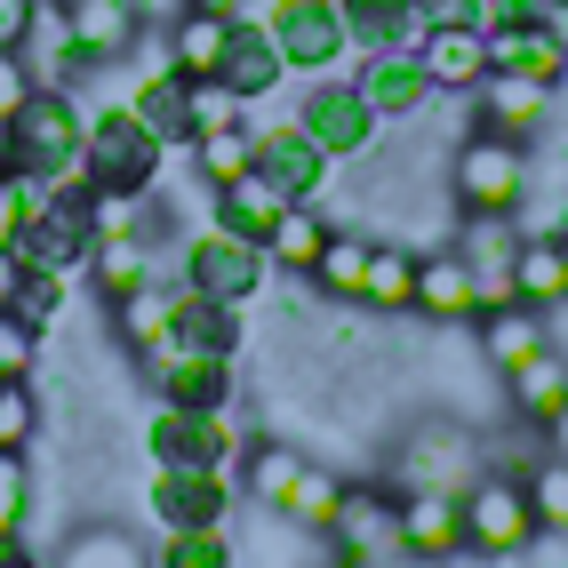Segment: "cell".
I'll list each match as a JSON object with an SVG mask.
<instances>
[{"instance_id": "6da1fadb", "label": "cell", "mask_w": 568, "mask_h": 568, "mask_svg": "<svg viewBox=\"0 0 568 568\" xmlns=\"http://www.w3.org/2000/svg\"><path fill=\"white\" fill-rule=\"evenodd\" d=\"M528 193H537V153L520 136L465 129V144L448 153V201L465 216H520Z\"/></svg>"}, {"instance_id": "7a4b0ae2", "label": "cell", "mask_w": 568, "mask_h": 568, "mask_svg": "<svg viewBox=\"0 0 568 568\" xmlns=\"http://www.w3.org/2000/svg\"><path fill=\"white\" fill-rule=\"evenodd\" d=\"M248 17L273 32V49H281V64L296 72V81H321V72H336L353 57L345 0H248Z\"/></svg>"}, {"instance_id": "3957f363", "label": "cell", "mask_w": 568, "mask_h": 568, "mask_svg": "<svg viewBox=\"0 0 568 568\" xmlns=\"http://www.w3.org/2000/svg\"><path fill=\"white\" fill-rule=\"evenodd\" d=\"M144 448H153V465H209V473H241L256 440L241 433L233 400H224V408H176V400H161V408H153V425H144Z\"/></svg>"}, {"instance_id": "277c9868", "label": "cell", "mask_w": 568, "mask_h": 568, "mask_svg": "<svg viewBox=\"0 0 568 568\" xmlns=\"http://www.w3.org/2000/svg\"><path fill=\"white\" fill-rule=\"evenodd\" d=\"M81 161H89V176H97V184H129V193H153L161 169H169V144H161V136L129 112V97H104V104L89 112V144H81Z\"/></svg>"}, {"instance_id": "5b68a950", "label": "cell", "mask_w": 568, "mask_h": 568, "mask_svg": "<svg viewBox=\"0 0 568 568\" xmlns=\"http://www.w3.org/2000/svg\"><path fill=\"white\" fill-rule=\"evenodd\" d=\"M465 552H480V560H520V552H537V505H528V488L513 480V473H480L473 488H465Z\"/></svg>"}, {"instance_id": "8992f818", "label": "cell", "mask_w": 568, "mask_h": 568, "mask_svg": "<svg viewBox=\"0 0 568 568\" xmlns=\"http://www.w3.org/2000/svg\"><path fill=\"white\" fill-rule=\"evenodd\" d=\"M9 129H17V161H24V176L57 184L64 169H81L89 112H81V97H72V89H32V97H24V112H17Z\"/></svg>"}, {"instance_id": "52a82bcc", "label": "cell", "mask_w": 568, "mask_h": 568, "mask_svg": "<svg viewBox=\"0 0 568 568\" xmlns=\"http://www.w3.org/2000/svg\"><path fill=\"white\" fill-rule=\"evenodd\" d=\"M176 273L201 296H216V305H256L273 256H264V241H241V233H224V224H209V233L176 241Z\"/></svg>"}, {"instance_id": "ba28073f", "label": "cell", "mask_w": 568, "mask_h": 568, "mask_svg": "<svg viewBox=\"0 0 568 568\" xmlns=\"http://www.w3.org/2000/svg\"><path fill=\"white\" fill-rule=\"evenodd\" d=\"M296 121H305L336 161H368L376 144H385V121L368 112L361 81H345V72H321V81H305V97H296Z\"/></svg>"}, {"instance_id": "9c48e42d", "label": "cell", "mask_w": 568, "mask_h": 568, "mask_svg": "<svg viewBox=\"0 0 568 568\" xmlns=\"http://www.w3.org/2000/svg\"><path fill=\"white\" fill-rule=\"evenodd\" d=\"M248 129H256V121H248ZM256 169L273 176L288 201H328V184H336V153H328L305 121H296V112L256 129Z\"/></svg>"}, {"instance_id": "30bf717a", "label": "cell", "mask_w": 568, "mask_h": 568, "mask_svg": "<svg viewBox=\"0 0 568 568\" xmlns=\"http://www.w3.org/2000/svg\"><path fill=\"white\" fill-rule=\"evenodd\" d=\"M321 537L345 552V568L393 560L400 552V497H385V488H368V480H345V497H336V513H328Z\"/></svg>"}, {"instance_id": "8fae6325", "label": "cell", "mask_w": 568, "mask_h": 568, "mask_svg": "<svg viewBox=\"0 0 568 568\" xmlns=\"http://www.w3.org/2000/svg\"><path fill=\"white\" fill-rule=\"evenodd\" d=\"M552 104H560L552 81H528V72H488V81L473 89V129L520 136L528 153H537V136L552 129Z\"/></svg>"}, {"instance_id": "7c38bea8", "label": "cell", "mask_w": 568, "mask_h": 568, "mask_svg": "<svg viewBox=\"0 0 568 568\" xmlns=\"http://www.w3.org/2000/svg\"><path fill=\"white\" fill-rule=\"evenodd\" d=\"M480 465V433L473 425H416L408 440H400V480L408 488H457V497H465V488L480 480L473 473Z\"/></svg>"}, {"instance_id": "4fadbf2b", "label": "cell", "mask_w": 568, "mask_h": 568, "mask_svg": "<svg viewBox=\"0 0 568 568\" xmlns=\"http://www.w3.org/2000/svg\"><path fill=\"white\" fill-rule=\"evenodd\" d=\"M353 81H361L368 112H376L385 129H400V121H425V112L440 104V89L425 81V64H416V49H368Z\"/></svg>"}, {"instance_id": "5bb4252c", "label": "cell", "mask_w": 568, "mask_h": 568, "mask_svg": "<svg viewBox=\"0 0 568 568\" xmlns=\"http://www.w3.org/2000/svg\"><path fill=\"white\" fill-rule=\"evenodd\" d=\"M144 368H153V393L176 400V408H224V400H241L233 393V353H216V345H169Z\"/></svg>"}, {"instance_id": "9a60e30c", "label": "cell", "mask_w": 568, "mask_h": 568, "mask_svg": "<svg viewBox=\"0 0 568 568\" xmlns=\"http://www.w3.org/2000/svg\"><path fill=\"white\" fill-rule=\"evenodd\" d=\"M408 313H425L440 328H473L480 321V281H473V264H465L457 241H440V248L416 256V305Z\"/></svg>"}, {"instance_id": "2e32d148", "label": "cell", "mask_w": 568, "mask_h": 568, "mask_svg": "<svg viewBox=\"0 0 568 568\" xmlns=\"http://www.w3.org/2000/svg\"><path fill=\"white\" fill-rule=\"evenodd\" d=\"M241 473H209V465H153V520L161 528H201L224 520Z\"/></svg>"}, {"instance_id": "e0dca14e", "label": "cell", "mask_w": 568, "mask_h": 568, "mask_svg": "<svg viewBox=\"0 0 568 568\" xmlns=\"http://www.w3.org/2000/svg\"><path fill=\"white\" fill-rule=\"evenodd\" d=\"M416 64L440 97H473L488 81V32L480 24H425L416 32Z\"/></svg>"}, {"instance_id": "ac0fdd59", "label": "cell", "mask_w": 568, "mask_h": 568, "mask_svg": "<svg viewBox=\"0 0 568 568\" xmlns=\"http://www.w3.org/2000/svg\"><path fill=\"white\" fill-rule=\"evenodd\" d=\"M400 552L408 560H457L465 552L457 488H400Z\"/></svg>"}, {"instance_id": "d6986e66", "label": "cell", "mask_w": 568, "mask_h": 568, "mask_svg": "<svg viewBox=\"0 0 568 568\" xmlns=\"http://www.w3.org/2000/svg\"><path fill=\"white\" fill-rule=\"evenodd\" d=\"M24 72L41 89H81V81H97L89 72V57H81V41H72V9L64 0H41V9H32V32H24Z\"/></svg>"}, {"instance_id": "ffe728a7", "label": "cell", "mask_w": 568, "mask_h": 568, "mask_svg": "<svg viewBox=\"0 0 568 568\" xmlns=\"http://www.w3.org/2000/svg\"><path fill=\"white\" fill-rule=\"evenodd\" d=\"M64 9H72V41H81L89 72L129 64V49L144 41V17L129 9V0H64Z\"/></svg>"}, {"instance_id": "44dd1931", "label": "cell", "mask_w": 568, "mask_h": 568, "mask_svg": "<svg viewBox=\"0 0 568 568\" xmlns=\"http://www.w3.org/2000/svg\"><path fill=\"white\" fill-rule=\"evenodd\" d=\"M473 345H480V361L497 368V376H513L520 361H537V353L552 345V321H545L537 305H497V313L473 321Z\"/></svg>"}, {"instance_id": "7402d4cb", "label": "cell", "mask_w": 568, "mask_h": 568, "mask_svg": "<svg viewBox=\"0 0 568 568\" xmlns=\"http://www.w3.org/2000/svg\"><path fill=\"white\" fill-rule=\"evenodd\" d=\"M216 81H224V89H241L248 104H256V97H273V89L288 81V64H281V49H273V32H264L256 17H233V41H224Z\"/></svg>"}, {"instance_id": "603a6c76", "label": "cell", "mask_w": 568, "mask_h": 568, "mask_svg": "<svg viewBox=\"0 0 568 568\" xmlns=\"http://www.w3.org/2000/svg\"><path fill=\"white\" fill-rule=\"evenodd\" d=\"M505 408L520 416L528 433H545L552 416L568 408V353H560V345H545L537 361H520V368L505 376Z\"/></svg>"}, {"instance_id": "cb8c5ba5", "label": "cell", "mask_w": 568, "mask_h": 568, "mask_svg": "<svg viewBox=\"0 0 568 568\" xmlns=\"http://www.w3.org/2000/svg\"><path fill=\"white\" fill-rule=\"evenodd\" d=\"M488 72H528V81H568V49L545 32V17L537 24H497L488 32Z\"/></svg>"}, {"instance_id": "d4e9b609", "label": "cell", "mask_w": 568, "mask_h": 568, "mask_svg": "<svg viewBox=\"0 0 568 568\" xmlns=\"http://www.w3.org/2000/svg\"><path fill=\"white\" fill-rule=\"evenodd\" d=\"M281 209H288V193H281V184L264 176V169H248V176H233V184H216L209 224H224V233H241V241H264Z\"/></svg>"}, {"instance_id": "484cf974", "label": "cell", "mask_w": 568, "mask_h": 568, "mask_svg": "<svg viewBox=\"0 0 568 568\" xmlns=\"http://www.w3.org/2000/svg\"><path fill=\"white\" fill-rule=\"evenodd\" d=\"M368 256H376V233H336L321 241V264L305 273L313 296H328V305H361V281H368Z\"/></svg>"}, {"instance_id": "4316f807", "label": "cell", "mask_w": 568, "mask_h": 568, "mask_svg": "<svg viewBox=\"0 0 568 568\" xmlns=\"http://www.w3.org/2000/svg\"><path fill=\"white\" fill-rule=\"evenodd\" d=\"M321 241H328V216H321V201H288V209L273 216V233H264V256H273V273L305 281L313 264H321Z\"/></svg>"}, {"instance_id": "83f0119b", "label": "cell", "mask_w": 568, "mask_h": 568, "mask_svg": "<svg viewBox=\"0 0 568 568\" xmlns=\"http://www.w3.org/2000/svg\"><path fill=\"white\" fill-rule=\"evenodd\" d=\"M169 64L184 72V81H209V72L224 64V41H233V17H209V9H184L169 32Z\"/></svg>"}, {"instance_id": "f1b7e54d", "label": "cell", "mask_w": 568, "mask_h": 568, "mask_svg": "<svg viewBox=\"0 0 568 568\" xmlns=\"http://www.w3.org/2000/svg\"><path fill=\"white\" fill-rule=\"evenodd\" d=\"M129 112L169 144V153L193 136V121H184V72H176V64H153V72H144V81L129 89Z\"/></svg>"}, {"instance_id": "f546056e", "label": "cell", "mask_w": 568, "mask_h": 568, "mask_svg": "<svg viewBox=\"0 0 568 568\" xmlns=\"http://www.w3.org/2000/svg\"><path fill=\"white\" fill-rule=\"evenodd\" d=\"M513 288H520V305H537V313H552L560 296H568V264H560V241H552V233H520V248H513Z\"/></svg>"}, {"instance_id": "4dcf8cb0", "label": "cell", "mask_w": 568, "mask_h": 568, "mask_svg": "<svg viewBox=\"0 0 568 568\" xmlns=\"http://www.w3.org/2000/svg\"><path fill=\"white\" fill-rule=\"evenodd\" d=\"M184 153H193V176L216 193V184H233V176L256 169V129H248V121H233V129H201Z\"/></svg>"}, {"instance_id": "1f68e13d", "label": "cell", "mask_w": 568, "mask_h": 568, "mask_svg": "<svg viewBox=\"0 0 568 568\" xmlns=\"http://www.w3.org/2000/svg\"><path fill=\"white\" fill-rule=\"evenodd\" d=\"M353 17V57L368 49H416V32H425V17H416V0H361Z\"/></svg>"}, {"instance_id": "d6a6232c", "label": "cell", "mask_w": 568, "mask_h": 568, "mask_svg": "<svg viewBox=\"0 0 568 568\" xmlns=\"http://www.w3.org/2000/svg\"><path fill=\"white\" fill-rule=\"evenodd\" d=\"M361 305H376V313H408L416 305V248L408 241H376L368 281H361Z\"/></svg>"}, {"instance_id": "836d02e7", "label": "cell", "mask_w": 568, "mask_h": 568, "mask_svg": "<svg viewBox=\"0 0 568 568\" xmlns=\"http://www.w3.org/2000/svg\"><path fill=\"white\" fill-rule=\"evenodd\" d=\"M241 537L224 520H201V528H161V560L153 568H233Z\"/></svg>"}, {"instance_id": "e575fe53", "label": "cell", "mask_w": 568, "mask_h": 568, "mask_svg": "<svg viewBox=\"0 0 568 568\" xmlns=\"http://www.w3.org/2000/svg\"><path fill=\"white\" fill-rule=\"evenodd\" d=\"M520 488H528V505H537V528H545V537H568V457H552V448H545V457L520 473Z\"/></svg>"}, {"instance_id": "d590c367", "label": "cell", "mask_w": 568, "mask_h": 568, "mask_svg": "<svg viewBox=\"0 0 568 568\" xmlns=\"http://www.w3.org/2000/svg\"><path fill=\"white\" fill-rule=\"evenodd\" d=\"M336 497H345V480H336V473H321V465H305V473L288 480L281 513H288V528H313V537H321V528H328V513H336Z\"/></svg>"}, {"instance_id": "8d00e7d4", "label": "cell", "mask_w": 568, "mask_h": 568, "mask_svg": "<svg viewBox=\"0 0 568 568\" xmlns=\"http://www.w3.org/2000/svg\"><path fill=\"white\" fill-rule=\"evenodd\" d=\"M248 112H256V104H248L241 89H224L216 72H209V81H184V121H193V136H201V129H233V121H248ZM193 136H184V144H193Z\"/></svg>"}, {"instance_id": "74e56055", "label": "cell", "mask_w": 568, "mask_h": 568, "mask_svg": "<svg viewBox=\"0 0 568 568\" xmlns=\"http://www.w3.org/2000/svg\"><path fill=\"white\" fill-rule=\"evenodd\" d=\"M57 568H153V560L129 545V528H81V537L57 552Z\"/></svg>"}, {"instance_id": "f35d334b", "label": "cell", "mask_w": 568, "mask_h": 568, "mask_svg": "<svg viewBox=\"0 0 568 568\" xmlns=\"http://www.w3.org/2000/svg\"><path fill=\"white\" fill-rule=\"evenodd\" d=\"M32 520V465L24 448H0V545H17Z\"/></svg>"}, {"instance_id": "ab89813d", "label": "cell", "mask_w": 568, "mask_h": 568, "mask_svg": "<svg viewBox=\"0 0 568 568\" xmlns=\"http://www.w3.org/2000/svg\"><path fill=\"white\" fill-rule=\"evenodd\" d=\"M296 473H305V457H296V448H281V440H264V448H248V473H241V480H248L256 505H281Z\"/></svg>"}, {"instance_id": "60d3db41", "label": "cell", "mask_w": 568, "mask_h": 568, "mask_svg": "<svg viewBox=\"0 0 568 568\" xmlns=\"http://www.w3.org/2000/svg\"><path fill=\"white\" fill-rule=\"evenodd\" d=\"M32 361H41V328L24 313H0V385H32Z\"/></svg>"}, {"instance_id": "b9f144b4", "label": "cell", "mask_w": 568, "mask_h": 568, "mask_svg": "<svg viewBox=\"0 0 568 568\" xmlns=\"http://www.w3.org/2000/svg\"><path fill=\"white\" fill-rule=\"evenodd\" d=\"M32 433H41L32 385H0V448H32Z\"/></svg>"}, {"instance_id": "7bdbcfd3", "label": "cell", "mask_w": 568, "mask_h": 568, "mask_svg": "<svg viewBox=\"0 0 568 568\" xmlns=\"http://www.w3.org/2000/svg\"><path fill=\"white\" fill-rule=\"evenodd\" d=\"M32 89H41V81L24 72V57H17V49H0V121H17Z\"/></svg>"}, {"instance_id": "ee69618b", "label": "cell", "mask_w": 568, "mask_h": 568, "mask_svg": "<svg viewBox=\"0 0 568 568\" xmlns=\"http://www.w3.org/2000/svg\"><path fill=\"white\" fill-rule=\"evenodd\" d=\"M32 9H41V0H0V49H24V32H32Z\"/></svg>"}, {"instance_id": "f6af8a7d", "label": "cell", "mask_w": 568, "mask_h": 568, "mask_svg": "<svg viewBox=\"0 0 568 568\" xmlns=\"http://www.w3.org/2000/svg\"><path fill=\"white\" fill-rule=\"evenodd\" d=\"M425 24H480V0H416Z\"/></svg>"}, {"instance_id": "bcb514c9", "label": "cell", "mask_w": 568, "mask_h": 568, "mask_svg": "<svg viewBox=\"0 0 568 568\" xmlns=\"http://www.w3.org/2000/svg\"><path fill=\"white\" fill-rule=\"evenodd\" d=\"M129 9L144 17V32H169V24H176L184 9H193V0H129Z\"/></svg>"}, {"instance_id": "7dc6e473", "label": "cell", "mask_w": 568, "mask_h": 568, "mask_svg": "<svg viewBox=\"0 0 568 568\" xmlns=\"http://www.w3.org/2000/svg\"><path fill=\"white\" fill-rule=\"evenodd\" d=\"M17 296H24V256L9 248L0 256V313H17Z\"/></svg>"}, {"instance_id": "c3c4849f", "label": "cell", "mask_w": 568, "mask_h": 568, "mask_svg": "<svg viewBox=\"0 0 568 568\" xmlns=\"http://www.w3.org/2000/svg\"><path fill=\"white\" fill-rule=\"evenodd\" d=\"M545 32H552V41L568 49V0H545Z\"/></svg>"}, {"instance_id": "681fc988", "label": "cell", "mask_w": 568, "mask_h": 568, "mask_svg": "<svg viewBox=\"0 0 568 568\" xmlns=\"http://www.w3.org/2000/svg\"><path fill=\"white\" fill-rule=\"evenodd\" d=\"M17 169H24V161H17V129L0 121V176H17Z\"/></svg>"}, {"instance_id": "f907efd6", "label": "cell", "mask_w": 568, "mask_h": 568, "mask_svg": "<svg viewBox=\"0 0 568 568\" xmlns=\"http://www.w3.org/2000/svg\"><path fill=\"white\" fill-rule=\"evenodd\" d=\"M545 448H552V457H568V408H560L552 425H545Z\"/></svg>"}, {"instance_id": "816d5d0a", "label": "cell", "mask_w": 568, "mask_h": 568, "mask_svg": "<svg viewBox=\"0 0 568 568\" xmlns=\"http://www.w3.org/2000/svg\"><path fill=\"white\" fill-rule=\"evenodd\" d=\"M193 9H209V17H248V0H193Z\"/></svg>"}, {"instance_id": "f5cc1de1", "label": "cell", "mask_w": 568, "mask_h": 568, "mask_svg": "<svg viewBox=\"0 0 568 568\" xmlns=\"http://www.w3.org/2000/svg\"><path fill=\"white\" fill-rule=\"evenodd\" d=\"M552 241H560V264H568V224H552Z\"/></svg>"}, {"instance_id": "db71d44e", "label": "cell", "mask_w": 568, "mask_h": 568, "mask_svg": "<svg viewBox=\"0 0 568 568\" xmlns=\"http://www.w3.org/2000/svg\"><path fill=\"white\" fill-rule=\"evenodd\" d=\"M345 9H361V0H345Z\"/></svg>"}]
</instances>
